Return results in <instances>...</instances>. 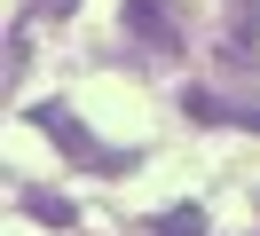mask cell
<instances>
[{
    "mask_svg": "<svg viewBox=\"0 0 260 236\" xmlns=\"http://www.w3.org/2000/svg\"><path fill=\"white\" fill-rule=\"evenodd\" d=\"M24 118H32V126H48V134L63 142L79 165H95V173H126V165H134V150H111V142H95V134H87V126L71 118L63 103H24Z\"/></svg>",
    "mask_w": 260,
    "mask_h": 236,
    "instance_id": "obj_1",
    "label": "cell"
},
{
    "mask_svg": "<svg viewBox=\"0 0 260 236\" xmlns=\"http://www.w3.org/2000/svg\"><path fill=\"white\" fill-rule=\"evenodd\" d=\"M126 31H134V47H150V55H174V16L158 8V0H126Z\"/></svg>",
    "mask_w": 260,
    "mask_h": 236,
    "instance_id": "obj_2",
    "label": "cell"
},
{
    "mask_svg": "<svg viewBox=\"0 0 260 236\" xmlns=\"http://www.w3.org/2000/svg\"><path fill=\"white\" fill-rule=\"evenodd\" d=\"M205 228V213H197V205H166L158 220H150V236H197Z\"/></svg>",
    "mask_w": 260,
    "mask_h": 236,
    "instance_id": "obj_3",
    "label": "cell"
},
{
    "mask_svg": "<svg viewBox=\"0 0 260 236\" xmlns=\"http://www.w3.org/2000/svg\"><path fill=\"white\" fill-rule=\"evenodd\" d=\"M24 213H32V220H55V228H71V205L48 197V189H24Z\"/></svg>",
    "mask_w": 260,
    "mask_h": 236,
    "instance_id": "obj_4",
    "label": "cell"
},
{
    "mask_svg": "<svg viewBox=\"0 0 260 236\" xmlns=\"http://www.w3.org/2000/svg\"><path fill=\"white\" fill-rule=\"evenodd\" d=\"M71 8H79V0H40V16H71Z\"/></svg>",
    "mask_w": 260,
    "mask_h": 236,
    "instance_id": "obj_5",
    "label": "cell"
}]
</instances>
